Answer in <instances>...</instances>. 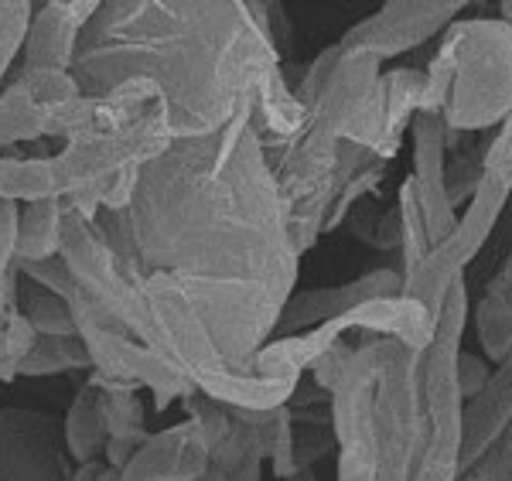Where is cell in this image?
<instances>
[{"label": "cell", "mask_w": 512, "mask_h": 481, "mask_svg": "<svg viewBox=\"0 0 512 481\" xmlns=\"http://www.w3.org/2000/svg\"><path fill=\"white\" fill-rule=\"evenodd\" d=\"M267 21L263 4H99L79 35L72 79L89 99L147 79L171 137H209L280 69Z\"/></svg>", "instance_id": "1"}, {"label": "cell", "mask_w": 512, "mask_h": 481, "mask_svg": "<svg viewBox=\"0 0 512 481\" xmlns=\"http://www.w3.org/2000/svg\"><path fill=\"white\" fill-rule=\"evenodd\" d=\"M451 65V93L441 110L448 144L465 130H485L512 110V28L506 21L448 24L437 48Z\"/></svg>", "instance_id": "2"}, {"label": "cell", "mask_w": 512, "mask_h": 481, "mask_svg": "<svg viewBox=\"0 0 512 481\" xmlns=\"http://www.w3.org/2000/svg\"><path fill=\"white\" fill-rule=\"evenodd\" d=\"M509 192H512V171H485L475 195L468 198V212L454 222L451 236L431 246V253L417 263V270L410 277H403L400 294L417 301L431 318H437L448 287L461 277V270L472 263V256L489 239L495 219H499L509 202Z\"/></svg>", "instance_id": "3"}, {"label": "cell", "mask_w": 512, "mask_h": 481, "mask_svg": "<svg viewBox=\"0 0 512 481\" xmlns=\"http://www.w3.org/2000/svg\"><path fill=\"white\" fill-rule=\"evenodd\" d=\"M79 96L72 72L21 69V76L0 96V154L21 140L48 137L55 113L76 103Z\"/></svg>", "instance_id": "4"}, {"label": "cell", "mask_w": 512, "mask_h": 481, "mask_svg": "<svg viewBox=\"0 0 512 481\" xmlns=\"http://www.w3.org/2000/svg\"><path fill=\"white\" fill-rule=\"evenodd\" d=\"M465 11V4H451V0H431V4H386L383 11L366 18L362 24L345 35L338 45L345 52H366L376 62H386L393 55H403L410 48L424 45L427 38L444 31Z\"/></svg>", "instance_id": "5"}, {"label": "cell", "mask_w": 512, "mask_h": 481, "mask_svg": "<svg viewBox=\"0 0 512 481\" xmlns=\"http://www.w3.org/2000/svg\"><path fill=\"white\" fill-rule=\"evenodd\" d=\"M400 290H403V277H400V270H393V267H379V270L352 280V284H342V287L304 290V294H297L284 304L274 335L291 338V335H301V331L321 328V325H328V321L345 318L349 311L362 308V304H369V301L396 297Z\"/></svg>", "instance_id": "6"}, {"label": "cell", "mask_w": 512, "mask_h": 481, "mask_svg": "<svg viewBox=\"0 0 512 481\" xmlns=\"http://www.w3.org/2000/svg\"><path fill=\"white\" fill-rule=\"evenodd\" d=\"M414 174H410V188H414L420 219H424L427 239L437 246L441 239L451 236L454 215L448 192H444V151H448V130L437 113H417L414 123Z\"/></svg>", "instance_id": "7"}, {"label": "cell", "mask_w": 512, "mask_h": 481, "mask_svg": "<svg viewBox=\"0 0 512 481\" xmlns=\"http://www.w3.org/2000/svg\"><path fill=\"white\" fill-rule=\"evenodd\" d=\"M485 386L461 410V475L506 434L512 420V348L502 362H495Z\"/></svg>", "instance_id": "8"}, {"label": "cell", "mask_w": 512, "mask_h": 481, "mask_svg": "<svg viewBox=\"0 0 512 481\" xmlns=\"http://www.w3.org/2000/svg\"><path fill=\"white\" fill-rule=\"evenodd\" d=\"M99 4H45L31 14L24 38V69L72 72L79 35L93 21Z\"/></svg>", "instance_id": "9"}, {"label": "cell", "mask_w": 512, "mask_h": 481, "mask_svg": "<svg viewBox=\"0 0 512 481\" xmlns=\"http://www.w3.org/2000/svg\"><path fill=\"white\" fill-rule=\"evenodd\" d=\"M62 219L65 202L45 198V202H28L18 215V243H14V267L21 263L52 260L62 250Z\"/></svg>", "instance_id": "10"}, {"label": "cell", "mask_w": 512, "mask_h": 481, "mask_svg": "<svg viewBox=\"0 0 512 481\" xmlns=\"http://www.w3.org/2000/svg\"><path fill=\"white\" fill-rule=\"evenodd\" d=\"M106 441H110V430H106L103 420V403H99V389L86 386L76 396L69 410V420H65V447L79 464L99 461V454L106 451Z\"/></svg>", "instance_id": "11"}, {"label": "cell", "mask_w": 512, "mask_h": 481, "mask_svg": "<svg viewBox=\"0 0 512 481\" xmlns=\"http://www.w3.org/2000/svg\"><path fill=\"white\" fill-rule=\"evenodd\" d=\"M14 308H18V304H14ZM18 311L28 318V325L35 328L38 338H76V321H72L69 301L48 294V290L28 284V294L21 297Z\"/></svg>", "instance_id": "12"}, {"label": "cell", "mask_w": 512, "mask_h": 481, "mask_svg": "<svg viewBox=\"0 0 512 481\" xmlns=\"http://www.w3.org/2000/svg\"><path fill=\"white\" fill-rule=\"evenodd\" d=\"M89 352L86 345L76 338H38L35 348L28 352V359L21 362L18 376H59L69 369H86Z\"/></svg>", "instance_id": "13"}, {"label": "cell", "mask_w": 512, "mask_h": 481, "mask_svg": "<svg viewBox=\"0 0 512 481\" xmlns=\"http://www.w3.org/2000/svg\"><path fill=\"white\" fill-rule=\"evenodd\" d=\"M396 215H400V277H410L417 270V263L431 253V239H427L424 219H420L414 188H410V178L400 185V198H396Z\"/></svg>", "instance_id": "14"}, {"label": "cell", "mask_w": 512, "mask_h": 481, "mask_svg": "<svg viewBox=\"0 0 512 481\" xmlns=\"http://www.w3.org/2000/svg\"><path fill=\"white\" fill-rule=\"evenodd\" d=\"M35 342H38L35 328H31L28 318L11 304L4 318H0V379H4V383L18 379L21 362L28 359Z\"/></svg>", "instance_id": "15"}, {"label": "cell", "mask_w": 512, "mask_h": 481, "mask_svg": "<svg viewBox=\"0 0 512 481\" xmlns=\"http://www.w3.org/2000/svg\"><path fill=\"white\" fill-rule=\"evenodd\" d=\"M482 174H485V147H475V151H465V154H454V161L444 164V192H448L451 209L465 202V198L475 195Z\"/></svg>", "instance_id": "16"}, {"label": "cell", "mask_w": 512, "mask_h": 481, "mask_svg": "<svg viewBox=\"0 0 512 481\" xmlns=\"http://www.w3.org/2000/svg\"><path fill=\"white\" fill-rule=\"evenodd\" d=\"M31 14V4H0V76L11 69L14 55L28 38Z\"/></svg>", "instance_id": "17"}, {"label": "cell", "mask_w": 512, "mask_h": 481, "mask_svg": "<svg viewBox=\"0 0 512 481\" xmlns=\"http://www.w3.org/2000/svg\"><path fill=\"white\" fill-rule=\"evenodd\" d=\"M14 270H18V277H28V284L48 290V294L62 297V301H72V294L79 290L62 256H52V260H41V263H21Z\"/></svg>", "instance_id": "18"}, {"label": "cell", "mask_w": 512, "mask_h": 481, "mask_svg": "<svg viewBox=\"0 0 512 481\" xmlns=\"http://www.w3.org/2000/svg\"><path fill=\"white\" fill-rule=\"evenodd\" d=\"M18 215L21 209L11 202H0V280L14 270V243H18Z\"/></svg>", "instance_id": "19"}, {"label": "cell", "mask_w": 512, "mask_h": 481, "mask_svg": "<svg viewBox=\"0 0 512 481\" xmlns=\"http://www.w3.org/2000/svg\"><path fill=\"white\" fill-rule=\"evenodd\" d=\"M454 379H458V389H461V400H472L478 389L485 386V379H489V366H485L482 359H475V355H458V369H454Z\"/></svg>", "instance_id": "20"}, {"label": "cell", "mask_w": 512, "mask_h": 481, "mask_svg": "<svg viewBox=\"0 0 512 481\" xmlns=\"http://www.w3.org/2000/svg\"><path fill=\"white\" fill-rule=\"evenodd\" d=\"M499 127V137L485 144V171H512V110Z\"/></svg>", "instance_id": "21"}, {"label": "cell", "mask_w": 512, "mask_h": 481, "mask_svg": "<svg viewBox=\"0 0 512 481\" xmlns=\"http://www.w3.org/2000/svg\"><path fill=\"white\" fill-rule=\"evenodd\" d=\"M14 294H18V270H11L0 280V318H4L7 308L14 304Z\"/></svg>", "instance_id": "22"}, {"label": "cell", "mask_w": 512, "mask_h": 481, "mask_svg": "<svg viewBox=\"0 0 512 481\" xmlns=\"http://www.w3.org/2000/svg\"><path fill=\"white\" fill-rule=\"evenodd\" d=\"M287 481H318V478H315V471H311V468H301L297 475H291Z\"/></svg>", "instance_id": "23"}, {"label": "cell", "mask_w": 512, "mask_h": 481, "mask_svg": "<svg viewBox=\"0 0 512 481\" xmlns=\"http://www.w3.org/2000/svg\"><path fill=\"white\" fill-rule=\"evenodd\" d=\"M499 11H502V21L512 28V0H506V4H499Z\"/></svg>", "instance_id": "24"}, {"label": "cell", "mask_w": 512, "mask_h": 481, "mask_svg": "<svg viewBox=\"0 0 512 481\" xmlns=\"http://www.w3.org/2000/svg\"><path fill=\"white\" fill-rule=\"evenodd\" d=\"M465 481H492L489 475H472V478H465Z\"/></svg>", "instance_id": "25"}]
</instances>
